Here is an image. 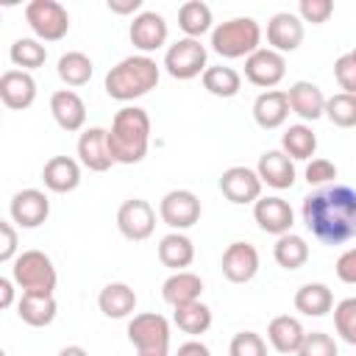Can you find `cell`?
I'll return each instance as SVG.
<instances>
[{"label":"cell","mask_w":356,"mask_h":356,"mask_svg":"<svg viewBox=\"0 0 356 356\" xmlns=\"http://www.w3.org/2000/svg\"><path fill=\"white\" fill-rule=\"evenodd\" d=\"M303 225L323 245L356 239V189L345 184L320 186L303 197Z\"/></svg>","instance_id":"6da1fadb"},{"label":"cell","mask_w":356,"mask_h":356,"mask_svg":"<svg viewBox=\"0 0 356 356\" xmlns=\"http://www.w3.org/2000/svg\"><path fill=\"white\" fill-rule=\"evenodd\" d=\"M111 156L117 164H139L150 145V117L139 106H125L114 114L108 131Z\"/></svg>","instance_id":"7a4b0ae2"},{"label":"cell","mask_w":356,"mask_h":356,"mask_svg":"<svg viewBox=\"0 0 356 356\" xmlns=\"http://www.w3.org/2000/svg\"><path fill=\"white\" fill-rule=\"evenodd\" d=\"M159 78H161V70L150 56H128L106 72L103 86H106L108 97L128 103V100H136V97L147 95L150 89H156Z\"/></svg>","instance_id":"3957f363"},{"label":"cell","mask_w":356,"mask_h":356,"mask_svg":"<svg viewBox=\"0 0 356 356\" xmlns=\"http://www.w3.org/2000/svg\"><path fill=\"white\" fill-rule=\"evenodd\" d=\"M261 47V28L253 17H234L211 31V50L222 58H248Z\"/></svg>","instance_id":"277c9868"},{"label":"cell","mask_w":356,"mask_h":356,"mask_svg":"<svg viewBox=\"0 0 356 356\" xmlns=\"http://www.w3.org/2000/svg\"><path fill=\"white\" fill-rule=\"evenodd\" d=\"M11 278L22 289V295H53L56 289V267L42 250H22L11 261Z\"/></svg>","instance_id":"5b68a950"},{"label":"cell","mask_w":356,"mask_h":356,"mask_svg":"<svg viewBox=\"0 0 356 356\" xmlns=\"http://www.w3.org/2000/svg\"><path fill=\"white\" fill-rule=\"evenodd\" d=\"M25 19L39 42H58L70 31V14L56 0H31L25 6Z\"/></svg>","instance_id":"8992f818"},{"label":"cell","mask_w":356,"mask_h":356,"mask_svg":"<svg viewBox=\"0 0 356 356\" xmlns=\"http://www.w3.org/2000/svg\"><path fill=\"white\" fill-rule=\"evenodd\" d=\"M128 339L139 353H167V348H170V323L156 312L134 314L131 323H128Z\"/></svg>","instance_id":"52a82bcc"},{"label":"cell","mask_w":356,"mask_h":356,"mask_svg":"<svg viewBox=\"0 0 356 356\" xmlns=\"http://www.w3.org/2000/svg\"><path fill=\"white\" fill-rule=\"evenodd\" d=\"M206 56L209 50L200 44V39H178L164 53V70L178 81H192L206 72Z\"/></svg>","instance_id":"ba28073f"},{"label":"cell","mask_w":356,"mask_h":356,"mask_svg":"<svg viewBox=\"0 0 356 356\" xmlns=\"http://www.w3.org/2000/svg\"><path fill=\"white\" fill-rule=\"evenodd\" d=\"M159 217L161 222H167L172 231H184L192 228L200 220V200L195 192L189 189H172L161 197L159 203Z\"/></svg>","instance_id":"9c48e42d"},{"label":"cell","mask_w":356,"mask_h":356,"mask_svg":"<svg viewBox=\"0 0 356 356\" xmlns=\"http://www.w3.org/2000/svg\"><path fill=\"white\" fill-rule=\"evenodd\" d=\"M117 228L125 239L131 242H142L153 234L156 228V211L147 200L142 197H131L117 209Z\"/></svg>","instance_id":"30bf717a"},{"label":"cell","mask_w":356,"mask_h":356,"mask_svg":"<svg viewBox=\"0 0 356 356\" xmlns=\"http://www.w3.org/2000/svg\"><path fill=\"white\" fill-rule=\"evenodd\" d=\"M286 75V58L270 47H259L253 56L245 58V78L253 86H261L264 92L278 86Z\"/></svg>","instance_id":"8fae6325"},{"label":"cell","mask_w":356,"mask_h":356,"mask_svg":"<svg viewBox=\"0 0 356 356\" xmlns=\"http://www.w3.org/2000/svg\"><path fill=\"white\" fill-rule=\"evenodd\" d=\"M220 189L222 195L236 203V206H245V203H256L261 197V178L256 170L250 167H228L222 175H220Z\"/></svg>","instance_id":"7c38bea8"},{"label":"cell","mask_w":356,"mask_h":356,"mask_svg":"<svg viewBox=\"0 0 356 356\" xmlns=\"http://www.w3.org/2000/svg\"><path fill=\"white\" fill-rule=\"evenodd\" d=\"M8 214L19 228H39L50 217V200L42 189H19L11 197Z\"/></svg>","instance_id":"4fadbf2b"},{"label":"cell","mask_w":356,"mask_h":356,"mask_svg":"<svg viewBox=\"0 0 356 356\" xmlns=\"http://www.w3.org/2000/svg\"><path fill=\"white\" fill-rule=\"evenodd\" d=\"M253 220L259 222V228L264 234H273V236H284L292 231V222H295V214H292V206L278 197V195H270V197H259L253 203Z\"/></svg>","instance_id":"5bb4252c"},{"label":"cell","mask_w":356,"mask_h":356,"mask_svg":"<svg viewBox=\"0 0 356 356\" xmlns=\"http://www.w3.org/2000/svg\"><path fill=\"white\" fill-rule=\"evenodd\" d=\"M220 267L231 284H248L259 273V250L250 242H231L222 250Z\"/></svg>","instance_id":"9a60e30c"},{"label":"cell","mask_w":356,"mask_h":356,"mask_svg":"<svg viewBox=\"0 0 356 356\" xmlns=\"http://www.w3.org/2000/svg\"><path fill=\"white\" fill-rule=\"evenodd\" d=\"M128 36H131V44L136 50H142V56L164 47L167 42V22L159 11H139L128 28Z\"/></svg>","instance_id":"2e32d148"},{"label":"cell","mask_w":356,"mask_h":356,"mask_svg":"<svg viewBox=\"0 0 356 356\" xmlns=\"http://www.w3.org/2000/svg\"><path fill=\"white\" fill-rule=\"evenodd\" d=\"M267 42H270V50H275L281 56L298 50L303 42V19L292 11L273 14L267 22Z\"/></svg>","instance_id":"e0dca14e"},{"label":"cell","mask_w":356,"mask_h":356,"mask_svg":"<svg viewBox=\"0 0 356 356\" xmlns=\"http://www.w3.org/2000/svg\"><path fill=\"white\" fill-rule=\"evenodd\" d=\"M78 159L92 172H106L111 164H117L111 156L108 131L106 128H86L78 139Z\"/></svg>","instance_id":"ac0fdd59"},{"label":"cell","mask_w":356,"mask_h":356,"mask_svg":"<svg viewBox=\"0 0 356 356\" xmlns=\"http://www.w3.org/2000/svg\"><path fill=\"white\" fill-rule=\"evenodd\" d=\"M0 100L6 108L22 111L36 100V81L25 70H6L0 75Z\"/></svg>","instance_id":"d6986e66"},{"label":"cell","mask_w":356,"mask_h":356,"mask_svg":"<svg viewBox=\"0 0 356 356\" xmlns=\"http://www.w3.org/2000/svg\"><path fill=\"white\" fill-rule=\"evenodd\" d=\"M286 97H289V108L300 117V120H306V122H314V120H320L323 114H325V95H323V89L317 86V83H312V81H295L292 86H289V92H286Z\"/></svg>","instance_id":"ffe728a7"},{"label":"cell","mask_w":356,"mask_h":356,"mask_svg":"<svg viewBox=\"0 0 356 356\" xmlns=\"http://www.w3.org/2000/svg\"><path fill=\"white\" fill-rule=\"evenodd\" d=\"M50 114H53V120H56L58 128H64V131L72 134V131H81L83 122H86V103L81 100L78 92L58 89L50 97Z\"/></svg>","instance_id":"44dd1931"},{"label":"cell","mask_w":356,"mask_h":356,"mask_svg":"<svg viewBox=\"0 0 356 356\" xmlns=\"http://www.w3.org/2000/svg\"><path fill=\"white\" fill-rule=\"evenodd\" d=\"M289 111H292V108H289V97H286V92H281V89H267V92H261V95L253 100V120H256V125L264 128V131L281 128V125L286 122Z\"/></svg>","instance_id":"7402d4cb"},{"label":"cell","mask_w":356,"mask_h":356,"mask_svg":"<svg viewBox=\"0 0 356 356\" xmlns=\"http://www.w3.org/2000/svg\"><path fill=\"white\" fill-rule=\"evenodd\" d=\"M256 172L261 178V184L273 186V189H289L295 184V164L284 150H267L259 156Z\"/></svg>","instance_id":"603a6c76"},{"label":"cell","mask_w":356,"mask_h":356,"mask_svg":"<svg viewBox=\"0 0 356 356\" xmlns=\"http://www.w3.org/2000/svg\"><path fill=\"white\" fill-rule=\"evenodd\" d=\"M42 181L50 192L67 195V192L78 189V184H81V164L70 156H53L42 167Z\"/></svg>","instance_id":"cb8c5ba5"},{"label":"cell","mask_w":356,"mask_h":356,"mask_svg":"<svg viewBox=\"0 0 356 356\" xmlns=\"http://www.w3.org/2000/svg\"><path fill=\"white\" fill-rule=\"evenodd\" d=\"M97 306L106 317L111 320H122V317H131L134 309H136V292L122 284V281H114V284H106L97 295Z\"/></svg>","instance_id":"d4e9b609"},{"label":"cell","mask_w":356,"mask_h":356,"mask_svg":"<svg viewBox=\"0 0 356 356\" xmlns=\"http://www.w3.org/2000/svg\"><path fill=\"white\" fill-rule=\"evenodd\" d=\"M303 337H306V331H303L300 320L289 317V314H278L267 325V339L278 353H298V348L303 345Z\"/></svg>","instance_id":"484cf974"},{"label":"cell","mask_w":356,"mask_h":356,"mask_svg":"<svg viewBox=\"0 0 356 356\" xmlns=\"http://www.w3.org/2000/svg\"><path fill=\"white\" fill-rule=\"evenodd\" d=\"M159 261L164 267H170L172 273L186 270L195 261V245H192V239L186 234H181V231H172V234L161 236V242H159Z\"/></svg>","instance_id":"4316f807"},{"label":"cell","mask_w":356,"mask_h":356,"mask_svg":"<svg viewBox=\"0 0 356 356\" xmlns=\"http://www.w3.org/2000/svg\"><path fill=\"white\" fill-rule=\"evenodd\" d=\"M200 292H203V281L200 275L189 273V270H181V273H172L164 284H161V298L175 309V306H184V303H192V300H200Z\"/></svg>","instance_id":"83f0119b"},{"label":"cell","mask_w":356,"mask_h":356,"mask_svg":"<svg viewBox=\"0 0 356 356\" xmlns=\"http://www.w3.org/2000/svg\"><path fill=\"white\" fill-rule=\"evenodd\" d=\"M56 298L53 295H22L17 303V314L22 323L33 325V328H44L56 320Z\"/></svg>","instance_id":"f1b7e54d"},{"label":"cell","mask_w":356,"mask_h":356,"mask_svg":"<svg viewBox=\"0 0 356 356\" xmlns=\"http://www.w3.org/2000/svg\"><path fill=\"white\" fill-rule=\"evenodd\" d=\"M295 309L306 317H323L334 309V295L325 284H303L295 292Z\"/></svg>","instance_id":"f546056e"},{"label":"cell","mask_w":356,"mask_h":356,"mask_svg":"<svg viewBox=\"0 0 356 356\" xmlns=\"http://www.w3.org/2000/svg\"><path fill=\"white\" fill-rule=\"evenodd\" d=\"M273 259L278 261V267H284V270H300L306 261H309V245H306V239L303 236H298V234H284V236H278L275 239V245H273Z\"/></svg>","instance_id":"4dcf8cb0"},{"label":"cell","mask_w":356,"mask_h":356,"mask_svg":"<svg viewBox=\"0 0 356 356\" xmlns=\"http://www.w3.org/2000/svg\"><path fill=\"white\" fill-rule=\"evenodd\" d=\"M281 150L292 159V161H306V159H312L314 156V150H317V136H314V131L309 128V125H289L286 131H284V136H281Z\"/></svg>","instance_id":"1f68e13d"},{"label":"cell","mask_w":356,"mask_h":356,"mask_svg":"<svg viewBox=\"0 0 356 356\" xmlns=\"http://www.w3.org/2000/svg\"><path fill=\"white\" fill-rule=\"evenodd\" d=\"M203 89L214 97H236L242 89V75L234 67H206L203 72Z\"/></svg>","instance_id":"d6a6232c"},{"label":"cell","mask_w":356,"mask_h":356,"mask_svg":"<svg viewBox=\"0 0 356 356\" xmlns=\"http://www.w3.org/2000/svg\"><path fill=\"white\" fill-rule=\"evenodd\" d=\"M178 25L186 39H200L206 31H211V8L203 0H189L178 8Z\"/></svg>","instance_id":"836d02e7"},{"label":"cell","mask_w":356,"mask_h":356,"mask_svg":"<svg viewBox=\"0 0 356 356\" xmlns=\"http://www.w3.org/2000/svg\"><path fill=\"white\" fill-rule=\"evenodd\" d=\"M175 325L189 334V337H197V334H206L211 328V309L200 300H192V303H184V306H175V314H172Z\"/></svg>","instance_id":"e575fe53"},{"label":"cell","mask_w":356,"mask_h":356,"mask_svg":"<svg viewBox=\"0 0 356 356\" xmlns=\"http://www.w3.org/2000/svg\"><path fill=\"white\" fill-rule=\"evenodd\" d=\"M92 58L86 56V53H81V50H70V53H64L61 58H58V78L67 83V86H83V83H89V78H92Z\"/></svg>","instance_id":"d590c367"},{"label":"cell","mask_w":356,"mask_h":356,"mask_svg":"<svg viewBox=\"0 0 356 356\" xmlns=\"http://www.w3.org/2000/svg\"><path fill=\"white\" fill-rule=\"evenodd\" d=\"M8 58L14 61V67H22L25 72H31L47 61V47L39 39H17L8 50Z\"/></svg>","instance_id":"8d00e7d4"},{"label":"cell","mask_w":356,"mask_h":356,"mask_svg":"<svg viewBox=\"0 0 356 356\" xmlns=\"http://www.w3.org/2000/svg\"><path fill=\"white\" fill-rule=\"evenodd\" d=\"M325 117L337 128H356V95L337 92L325 100Z\"/></svg>","instance_id":"74e56055"},{"label":"cell","mask_w":356,"mask_h":356,"mask_svg":"<svg viewBox=\"0 0 356 356\" xmlns=\"http://www.w3.org/2000/svg\"><path fill=\"white\" fill-rule=\"evenodd\" d=\"M334 328L342 342L356 345V298H345L334 306Z\"/></svg>","instance_id":"f35d334b"},{"label":"cell","mask_w":356,"mask_h":356,"mask_svg":"<svg viewBox=\"0 0 356 356\" xmlns=\"http://www.w3.org/2000/svg\"><path fill=\"white\" fill-rule=\"evenodd\" d=\"M228 356H267V345L256 331H239L228 345Z\"/></svg>","instance_id":"ab89813d"},{"label":"cell","mask_w":356,"mask_h":356,"mask_svg":"<svg viewBox=\"0 0 356 356\" xmlns=\"http://www.w3.org/2000/svg\"><path fill=\"white\" fill-rule=\"evenodd\" d=\"M295 356H339V350H337V342L331 334L312 331L303 337V345L298 348Z\"/></svg>","instance_id":"60d3db41"},{"label":"cell","mask_w":356,"mask_h":356,"mask_svg":"<svg viewBox=\"0 0 356 356\" xmlns=\"http://www.w3.org/2000/svg\"><path fill=\"white\" fill-rule=\"evenodd\" d=\"M331 14H334V3L331 0H300L298 3V17L303 22L323 25V22H328Z\"/></svg>","instance_id":"b9f144b4"},{"label":"cell","mask_w":356,"mask_h":356,"mask_svg":"<svg viewBox=\"0 0 356 356\" xmlns=\"http://www.w3.org/2000/svg\"><path fill=\"white\" fill-rule=\"evenodd\" d=\"M303 175H306V181L312 186H323V184H331L337 178V164L328 161V159H312L306 164V172Z\"/></svg>","instance_id":"7bdbcfd3"},{"label":"cell","mask_w":356,"mask_h":356,"mask_svg":"<svg viewBox=\"0 0 356 356\" xmlns=\"http://www.w3.org/2000/svg\"><path fill=\"white\" fill-rule=\"evenodd\" d=\"M334 78L348 95H356V61L350 58V53H345L334 61Z\"/></svg>","instance_id":"ee69618b"},{"label":"cell","mask_w":356,"mask_h":356,"mask_svg":"<svg viewBox=\"0 0 356 356\" xmlns=\"http://www.w3.org/2000/svg\"><path fill=\"white\" fill-rule=\"evenodd\" d=\"M17 259V231L8 220H0V261Z\"/></svg>","instance_id":"f6af8a7d"},{"label":"cell","mask_w":356,"mask_h":356,"mask_svg":"<svg viewBox=\"0 0 356 356\" xmlns=\"http://www.w3.org/2000/svg\"><path fill=\"white\" fill-rule=\"evenodd\" d=\"M337 278L345 284H356V248H348L337 259Z\"/></svg>","instance_id":"bcb514c9"},{"label":"cell","mask_w":356,"mask_h":356,"mask_svg":"<svg viewBox=\"0 0 356 356\" xmlns=\"http://www.w3.org/2000/svg\"><path fill=\"white\" fill-rule=\"evenodd\" d=\"M142 8V0H108V11L114 14H136Z\"/></svg>","instance_id":"7dc6e473"},{"label":"cell","mask_w":356,"mask_h":356,"mask_svg":"<svg viewBox=\"0 0 356 356\" xmlns=\"http://www.w3.org/2000/svg\"><path fill=\"white\" fill-rule=\"evenodd\" d=\"M175 356H211V350H209L203 342L189 339V342H184V345L178 348V353H175Z\"/></svg>","instance_id":"c3c4849f"},{"label":"cell","mask_w":356,"mask_h":356,"mask_svg":"<svg viewBox=\"0 0 356 356\" xmlns=\"http://www.w3.org/2000/svg\"><path fill=\"white\" fill-rule=\"evenodd\" d=\"M14 303V278H0V306L8 309Z\"/></svg>","instance_id":"681fc988"},{"label":"cell","mask_w":356,"mask_h":356,"mask_svg":"<svg viewBox=\"0 0 356 356\" xmlns=\"http://www.w3.org/2000/svg\"><path fill=\"white\" fill-rule=\"evenodd\" d=\"M58 356H89V353H86L81 345H67V348L58 350Z\"/></svg>","instance_id":"f907efd6"},{"label":"cell","mask_w":356,"mask_h":356,"mask_svg":"<svg viewBox=\"0 0 356 356\" xmlns=\"http://www.w3.org/2000/svg\"><path fill=\"white\" fill-rule=\"evenodd\" d=\"M139 356H167V353H139Z\"/></svg>","instance_id":"816d5d0a"},{"label":"cell","mask_w":356,"mask_h":356,"mask_svg":"<svg viewBox=\"0 0 356 356\" xmlns=\"http://www.w3.org/2000/svg\"><path fill=\"white\" fill-rule=\"evenodd\" d=\"M350 58H353V61H356V47H353V50H350Z\"/></svg>","instance_id":"f5cc1de1"}]
</instances>
